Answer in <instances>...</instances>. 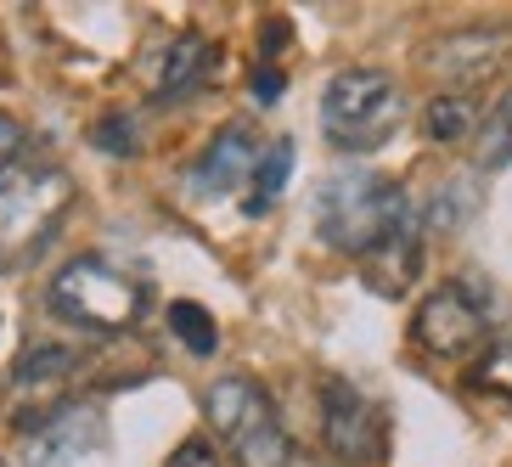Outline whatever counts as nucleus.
I'll use <instances>...</instances> for the list:
<instances>
[{"mask_svg": "<svg viewBox=\"0 0 512 467\" xmlns=\"http://www.w3.org/2000/svg\"><path fill=\"white\" fill-rule=\"evenodd\" d=\"M0 467H6V462H0Z\"/></svg>", "mask_w": 512, "mask_h": 467, "instance_id": "22", "label": "nucleus"}, {"mask_svg": "<svg viewBox=\"0 0 512 467\" xmlns=\"http://www.w3.org/2000/svg\"><path fill=\"white\" fill-rule=\"evenodd\" d=\"M96 147L113 152V158H130V152H141L136 124H130V119H102V124H96Z\"/></svg>", "mask_w": 512, "mask_h": 467, "instance_id": "18", "label": "nucleus"}, {"mask_svg": "<svg viewBox=\"0 0 512 467\" xmlns=\"http://www.w3.org/2000/svg\"><path fill=\"white\" fill-rule=\"evenodd\" d=\"M254 96H259V102H276V96H282V74H276V68H259V74H254Z\"/></svg>", "mask_w": 512, "mask_h": 467, "instance_id": "21", "label": "nucleus"}, {"mask_svg": "<svg viewBox=\"0 0 512 467\" xmlns=\"http://www.w3.org/2000/svg\"><path fill=\"white\" fill-rule=\"evenodd\" d=\"M422 124H428V136H434L439 147H451V141H462L467 130H473V102H467V96H434Z\"/></svg>", "mask_w": 512, "mask_h": 467, "instance_id": "15", "label": "nucleus"}, {"mask_svg": "<svg viewBox=\"0 0 512 467\" xmlns=\"http://www.w3.org/2000/svg\"><path fill=\"white\" fill-rule=\"evenodd\" d=\"M259 152H265V147L254 141V130H248V124H226V130H214V141L203 147V158L192 164V192L197 197L237 192V186L254 175Z\"/></svg>", "mask_w": 512, "mask_h": 467, "instance_id": "10", "label": "nucleus"}, {"mask_svg": "<svg viewBox=\"0 0 512 467\" xmlns=\"http://www.w3.org/2000/svg\"><path fill=\"white\" fill-rule=\"evenodd\" d=\"M507 57H512V29H501V23H490V29H456L428 46V68L445 85H456V91H473L484 79H496L507 68Z\"/></svg>", "mask_w": 512, "mask_h": 467, "instance_id": "9", "label": "nucleus"}, {"mask_svg": "<svg viewBox=\"0 0 512 467\" xmlns=\"http://www.w3.org/2000/svg\"><path fill=\"white\" fill-rule=\"evenodd\" d=\"M512 164V91L507 102H496V113L479 130V169H507Z\"/></svg>", "mask_w": 512, "mask_h": 467, "instance_id": "16", "label": "nucleus"}, {"mask_svg": "<svg viewBox=\"0 0 512 467\" xmlns=\"http://www.w3.org/2000/svg\"><path fill=\"white\" fill-rule=\"evenodd\" d=\"M169 332H175L192 355H214V349H220V327H214V316L203 310V304H192V299L169 304Z\"/></svg>", "mask_w": 512, "mask_h": 467, "instance_id": "14", "label": "nucleus"}, {"mask_svg": "<svg viewBox=\"0 0 512 467\" xmlns=\"http://www.w3.org/2000/svg\"><path fill=\"white\" fill-rule=\"evenodd\" d=\"M17 434H23V462L29 467H74L107 445V417L96 400H57V406L23 411Z\"/></svg>", "mask_w": 512, "mask_h": 467, "instance_id": "7", "label": "nucleus"}, {"mask_svg": "<svg viewBox=\"0 0 512 467\" xmlns=\"http://www.w3.org/2000/svg\"><path fill=\"white\" fill-rule=\"evenodd\" d=\"M74 372H79V355L68 344H34V349H23V355H17L12 383L23 394H51V389H62Z\"/></svg>", "mask_w": 512, "mask_h": 467, "instance_id": "12", "label": "nucleus"}, {"mask_svg": "<svg viewBox=\"0 0 512 467\" xmlns=\"http://www.w3.org/2000/svg\"><path fill=\"white\" fill-rule=\"evenodd\" d=\"M411 338L434 361H473L490 344V299L473 282H439L411 316Z\"/></svg>", "mask_w": 512, "mask_h": 467, "instance_id": "6", "label": "nucleus"}, {"mask_svg": "<svg viewBox=\"0 0 512 467\" xmlns=\"http://www.w3.org/2000/svg\"><path fill=\"white\" fill-rule=\"evenodd\" d=\"M400 85L383 68H344L321 91V136L338 152H377L400 130Z\"/></svg>", "mask_w": 512, "mask_h": 467, "instance_id": "4", "label": "nucleus"}, {"mask_svg": "<svg viewBox=\"0 0 512 467\" xmlns=\"http://www.w3.org/2000/svg\"><path fill=\"white\" fill-rule=\"evenodd\" d=\"M214 62H220V46L203 40V34L169 40L164 62H158V79H152V96H158V102H181V96L203 91V79L214 74Z\"/></svg>", "mask_w": 512, "mask_h": 467, "instance_id": "11", "label": "nucleus"}, {"mask_svg": "<svg viewBox=\"0 0 512 467\" xmlns=\"http://www.w3.org/2000/svg\"><path fill=\"white\" fill-rule=\"evenodd\" d=\"M479 383H484V389H496L501 400H512V338H507V344H496L479 361Z\"/></svg>", "mask_w": 512, "mask_h": 467, "instance_id": "17", "label": "nucleus"}, {"mask_svg": "<svg viewBox=\"0 0 512 467\" xmlns=\"http://www.w3.org/2000/svg\"><path fill=\"white\" fill-rule=\"evenodd\" d=\"M287 175H293V141H271V147L259 152L254 175H248V197H242V209L248 214H271L287 192Z\"/></svg>", "mask_w": 512, "mask_h": 467, "instance_id": "13", "label": "nucleus"}, {"mask_svg": "<svg viewBox=\"0 0 512 467\" xmlns=\"http://www.w3.org/2000/svg\"><path fill=\"white\" fill-rule=\"evenodd\" d=\"M321 445L344 467L383 456V406L366 400L349 377H327L321 383Z\"/></svg>", "mask_w": 512, "mask_h": 467, "instance_id": "8", "label": "nucleus"}, {"mask_svg": "<svg viewBox=\"0 0 512 467\" xmlns=\"http://www.w3.org/2000/svg\"><path fill=\"white\" fill-rule=\"evenodd\" d=\"M164 467H226V462H220V451H214V439L192 434V439H181V445L169 451Z\"/></svg>", "mask_w": 512, "mask_h": 467, "instance_id": "19", "label": "nucleus"}, {"mask_svg": "<svg viewBox=\"0 0 512 467\" xmlns=\"http://www.w3.org/2000/svg\"><path fill=\"white\" fill-rule=\"evenodd\" d=\"M74 209V181L57 164H12L0 175V265L40 254L62 214Z\"/></svg>", "mask_w": 512, "mask_h": 467, "instance_id": "3", "label": "nucleus"}, {"mask_svg": "<svg viewBox=\"0 0 512 467\" xmlns=\"http://www.w3.org/2000/svg\"><path fill=\"white\" fill-rule=\"evenodd\" d=\"M17 147H23V124L12 113H0V175L17 164Z\"/></svg>", "mask_w": 512, "mask_h": 467, "instance_id": "20", "label": "nucleus"}, {"mask_svg": "<svg viewBox=\"0 0 512 467\" xmlns=\"http://www.w3.org/2000/svg\"><path fill=\"white\" fill-rule=\"evenodd\" d=\"M411 197L377 169H338L316 192V231L327 248L355 259H372L383 242H394L411 226Z\"/></svg>", "mask_w": 512, "mask_h": 467, "instance_id": "1", "label": "nucleus"}, {"mask_svg": "<svg viewBox=\"0 0 512 467\" xmlns=\"http://www.w3.org/2000/svg\"><path fill=\"white\" fill-rule=\"evenodd\" d=\"M46 304H51V316L113 338V332H130L141 321V310H147V287H141L130 271H119L113 259L79 254V259H68V265L51 276Z\"/></svg>", "mask_w": 512, "mask_h": 467, "instance_id": "2", "label": "nucleus"}, {"mask_svg": "<svg viewBox=\"0 0 512 467\" xmlns=\"http://www.w3.org/2000/svg\"><path fill=\"white\" fill-rule=\"evenodd\" d=\"M203 417L231 445L237 467H287L293 462V439H287L282 417H276V400L259 389L254 377H220V383H209Z\"/></svg>", "mask_w": 512, "mask_h": 467, "instance_id": "5", "label": "nucleus"}]
</instances>
